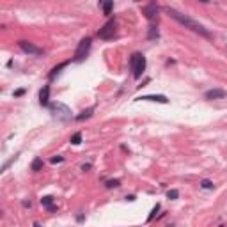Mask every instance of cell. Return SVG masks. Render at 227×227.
Instances as JSON below:
<instances>
[{"label": "cell", "instance_id": "obj_7", "mask_svg": "<svg viewBox=\"0 0 227 227\" xmlns=\"http://www.w3.org/2000/svg\"><path fill=\"white\" fill-rule=\"evenodd\" d=\"M158 11H160V7L156 6L154 2H151V4H148V6L142 7V14H144L148 20H154V18H156V14H158Z\"/></svg>", "mask_w": 227, "mask_h": 227}, {"label": "cell", "instance_id": "obj_16", "mask_svg": "<svg viewBox=\"0 0 227 227\" xmlns=\"http://www.w3.org/2000/svg\"><path fill=\"white\" fill-rule=\"evenodd\" d=\"M201 186H202L204 190H213V188H215L213 181H209V179H202V181H201Z\"/></svg>", "mask_w": 227, "mask_h": 227}, {"label": "cell", "instance_id": "obj_9", "mask_svg": "<svg viewBox=\"0 0 227 227\" xmlns=\"http://www.w3.org/2000/svg\"><path fill=\"white\" fill-rule=\"evenodd\" d=\"M39 103L43 107H50V85H43L39 91Z\"/></svg>", "mask_w": 227, "mask_h": 227}, {"label": "cell", "instance_id": "obj_14", "mask_svg": "<svg viewBox=\"0 0 227 227\" xmlns=\"http://www.w3.org/2000/svg\"><path fill=\"white\" fill-rule=\"evenodd\" d=\"M41 204H43V206H46V208L53 206V197H52V195H44L43 199H41Z\"/></svg>", "mask_w": 227, "mask_h": 227}, {"label": "cell", "instance_id": "obj_10", "mask_svg": "<svg viewBox=\"0 0 227 227\" xmlns=\"http://www.w3.org/2000/svg\"><path fill=\"white\" fill-rule=\"evenodd\" d=\"M204 96H206V99H224L227 96V92L224 91V89H211V91H208Z\"/></svg>", "mask_w": 227, "mask_h": 227}, {"label": "cell", "instance_id": "obj_24", "mask_svg": "<svg viewBox=\"0 0 227 227\" xmlns=\"http://www.w3.org/2000/svg\"><path fill=\"white\" fill-rule=\"evenodd\" d=\"M23 206L25 208H30V201H23Z\"/></svg>", "mask_w": 227, "mask_h": 227}, {"label": "cell", "instance_id": "obj_2", "mask_svg": "<svg viewBox=\"0 0 227 227\" xmlns=\"http://www.w3.org/2000/svg\"><path fill=\"white\" fill-rule=\"evenodd\" d=\"M129 68L133 71V78L138 80L142 76V73L146 71V57L142 55V53H133L131 59H129Z\"/></svg>", "mask_w": 227, "mask_h": 227}, {"label": "cell", "instance_id": "obj_17", "mask_svg": "<svg viewBox=\"0 0 227 227\" xmlns=\"http://www.w3.org/2000/svg\"><path fill=\"white\" fill-rule=\"evenodd\" d=\"M149 39H156L158 37V27H154V25H151L149 27V34H148Z\"/></svg>", "mask_w": 227, "mask_h": 227}, {"label": "cell", "instance_id": "obj_11", "mask_svg": "<svg viewBox=\"0 0 227 227\" xmlns=\"http://www.w3.org/2000/svg\"><path fill=\"white\" fill-rule=\"evenodd\" d=\"M43 160L41 158H34V161H32V165H30V169L34 172H39V170H43Z\"/></svg>", "mask_w": 227, "mask_h": 227}, {"label": "cell", "instance_id": "obj_25", "mask_svg": "<svg viewBox=\"0 0 227 227\" xmlns=\"http://www.w3.org/2000/svg\"><path fill=\"white\" fill-rule=\"evenodd\" d=\"M34 227H43V225H41L39 222H34Z\"/></svg>", "mask_w": 227, "mask_h": 227}, {"label": "cell", "instance_id": "obj_15", "mask_svg": "<svg viewBox=\"0 0 227 227\" xmlns=\"http://www.w3.org/2000/svg\"><path fill=\"white\" fill-rule=\"evenodd\" d=\"M101 7H103V12H105V14H110L112 9H114V2H103V4H101Z\"/></svg>", "mask_w": 227, "mask_h": 227}, {"label": "cell", "instance_id": "obj_8", "mask_svg": "<svg viewBox=\"0 0 227 227\" xmlns=\"http://www.w3.org/2000/svg\"><path fill=\"white\" fill-rule=\"evenodd\" d=\"M137 101H156V103H169V99L161 94H149V96H140Z\"/></svg>", "mask_w": 227, "mask_h": 227}, {"label": "cell", "instance_id": "obj_6", "mask_svg": "<svg viewBox=\"0 0 227 227\" xmlns=\"http://www.w3.org/2000/svg\"><path fill=\"white\" fill-rule=\"evenodd\" d=\"M18 46H20V50H21V52L29 53V55H34V57L44 55V50H43V48H39V46H36V44L29 43V41H20Z\"/></svg>", "mask_w": 227, "mask_h": 227}, {"label": "cell", "instance_id": "obj_3", "mask_svg": "<svg viewBox=\"0 0 227 227\" xmlns=\"http://www.w3.org/2000/svg\"><path fill=\"white\" fill-rule=\"evenodd\" d=\"M50 110H52V114H53L59 121H69V119H71V110H69V107L61 103V101L52 103L50 105Z\"/></svg>", "mask_w": 227, "mask_h": 227}, {"label": "cell", "instance_id": "obj_4", "mask_svg": "<svg viewBox=\"0 0 227 227\" xmlns=\"http://www.w3.org/2000/svg\"><path fill=\"white\" fill-rule=\"evenodd\" d=\"M89 50H91V37H84L82 41L78 43V46H76V50H75V61L80 62L84 61L87 57V53H89Z\"/></svg>", "mask_w": 227, "mask_h": 227}, {"label": "cell", "instance_id": "obj_23", "mask_svg": "<svg viewBox=\"0 0 227 227\" xmlns=\"http://www.w3.org/2000/svg\"><path fill=\"white\" fill-rule=\"evenodd\" d=\"M23 94H25V91H23V89H18V91L14 92V98H20V96H23Z\"/></svg>", "mask_w": 227, "mask_h": 227}, {"label": "cell", "instance_id": "obj_1", "mask_svg": "<svg viewBox=\"0 0 227 227\" xmlns=\"http://www.w3.org/2000/svg\"><path fill=\"white\" fill-rule=\"evenodd\" d=\"M165 12L170 16L172 20H176L178 23H181L184 27V29H190L192 32H195V34H199V36H202V37H211V34H209V30L204 27V25H201L199 21H195L193 18H190L188 14H183V12H179V11H176L174 7H169L167 6L165 7Z\"/></svg>", "mask_w": 227, "mask_h": 227}, {"label": "cell", "instance_id": "obj_12", "mask_svg": "<svg viewBox=\"0 0 227 227\" xmlns=\"http://www.w3.org/2000/svg\"><path fill=\"white\" fill-rule=\"evenodd\" d=\"M92 112H94V107H91V108H87V110H84L80 116H76L75 119L76 121H84V119H87V117H91L92 116Z\"/></svg>", "mask_w": 227, "mask_h": 227}, {"label": "cell", "instance_id": "obj_19", "mask_svg": "<svg viewBox=\"0 0 227 227\" xmlns=\"http://www.w3.org/2000/svg\"><path fill=\"white\" fill-rule=\"evenodd\" d=\"M117 186H121V181L119 179H108L107 181V188H117Z\"/></svg>", "mask_w": 227, "mask_h": 227}, {"label": "cell", "instance_id": "obj_5", "mask_svg": "<svg viewBox=\"0 0 227 227\" xmlns=\"http://www.w3.org/2000/svg\"><path fill=\"white\" fill-rule=\"evenodd\" d=\"M116 27H117L116 20H108L98 30V37L99 39H114V36H116Z\"/></svg>", "mask_w": 227, "mask_h": 227}, {"label": "cell", "instance_id": "obj_20", "mask_svg": "<svg viewBox=\"0 0 227 227\" xmlns=\"http://www.w3.org/2000/svg\"><path fill=\"white\" fill-rule=\"evenodd\" d=\"M167 197H169L170 201H174V199H178V197H179V192L178 190H169V192H167Z\"/></svg>", "mask_w": 227, "mask_h": 227}, {"label": "cell", "instance_id": "obj_22", "mask_svg": "<svg viewBox=\"0 0 227 227\" xmlns=\"http://www.w3.org/2000/svg\"><path fill=\"white\" fill-rule=\"evenodd\" d=\"M61 161H64L62 156H53V158L50 160V163H61Z\"/></svg>", "mask_w": 227, "mask_h": 227}, {"label": "cell", "instance_id": "obj_13", "mask_svg": "<svg viewBox=\"0 0 227 227\" xmlns=\"http://www.w3.org/2000/svg\"><path fill=\"white\" fill-rule=\"evenodd\" d=\"M66 66H68V62H62V64H59L57 68H53L52 73H50V78H55V75H59V71H61L62 68H66Z\"/></svg>", "mask_w": 227, "mask_h": 227}, {"label": "cell", "instance_id": "obj_18", "mask_svg": "<svg viewBox=\"0 0 227 227\" xmlns=\"http://www.w3.org/2000/svg\"><path fill=\"white\" fill-rule=\"evenodd\" d=\"M71 144H73V146H80V144H82V133H80V131L71 137Z\"/></svg>", "mask_w": 227, "mask_h": 227}, {"label": "cell", "instance_id": "obj_21", "mask_svg": "<svg viewBox=\"0 0 227 227\" xmlns=\"http://www.w3.org/2000/svg\"><path fill=\"white\" fill-rule=\"evenodd\" d=\"M158 211H160V204H156V206L153 208V211H151V215L148 216V222H151V220H153L154 216H156V213H158Z\"/></svg>", "mask_w": 227, "mask_h": 227}]
</instances>
